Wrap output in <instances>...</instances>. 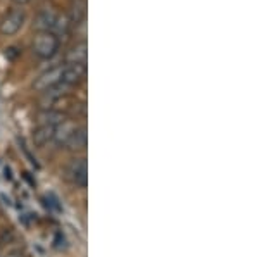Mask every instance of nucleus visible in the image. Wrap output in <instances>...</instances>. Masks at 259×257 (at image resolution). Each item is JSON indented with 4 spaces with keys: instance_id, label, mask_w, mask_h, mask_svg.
<instances>
[{
    "instance_id": "39448f33",
    "label": "nucleus",
    "mask_w": 259,
    "mask_h": 257,
    "mask_svg": "<svg viewBox=\"0 0 259 257\" xmlns=\"http://www.w3.org/2000/svg\"><path fill=\"white\" fill-rule=\"evenodd\" d=\"M69 88L71 86L64 85V83H59V85H56V86H52V88L41 92V97H40L41 109H54V107H56L62 98H66Z\"/></svg>"
},
{
    "instance_id": "4468645a",
    "label": "nucleus",
    "mask_w": 259,
    "mask_h": 257,
    "mask_svg": "<svg viewBox=\"0 0 259 257\" xmlns=\"http://www.w3.org/2000/svg\"><path fill=\"white\" fill-rule=\"evenodd\" d=\"M85 9H87V4L85 0H73V6H71V21L73 23H81L83 18H85Z\"/></svg>"
},
{
    "instance_id": "20e7f679",
    "label": "nucleus",
    "mask_w": 259,
    "mask_h": 257,
    "mask_svg": "<svg viewBox=\"0 0 259 257\" xmlns=\"http://www.w3.org/2000/svg\"><path fill=\"white\" fill-rule=\"evenodd\" d=\"M24 19H26V16H24L23 9L11 11L9 14H7L6 18L2 19V23H0V33H2L4 36L16 35V33H18L21 28H23Z\"/></svg>"
},
{
    "instance_id": "0eeeda50",
    "label": "nucleus",
    "mask_w": 259,
    "mask_h": 257,
    "mask_svg": "<svg viewBox=\"0 0 259 257\" xmlns=\"http://www.w3.org/2000/svg\"><path fill=\"white\" fill-rule=\"evenodd\" d=\"M87 76V62L85 64H64L62 83L68 86H74L81 83Z\"/></svg>"
},
{
    "instance_id": "423d86ee",
    "label": "nucleus",
    "mask_w": 259,
    "mask_h": 257,
    "mask_svg": "<svg viewBox=\"0 0 259 257\" xmlns=\"http://www.w3.org/2000/svg\"><path fill=\"white\" fill-rule=\"evenodd\" d=\"M78 128H80V124L74 121V119H64V121L54 128L52 142L56 143L57 147H66V143L69 142V138L74 135V131H76Z\"/></svg>"
},
{
    "instance_id": "2eb2a0df",
    "label": "nucleus",
    "mask_w": 259,
    "mask_h": 257,
    "mask_svg": "<svg viewBox=\"0 0 259 257\" xmlns=\"http://www.w3.org/2000/svg\"><path fill=\"white\" fill-rule=\"evenodd\" d=\"M2 257H23V250L19 247H11L9 250H6V254Z\"/></svg>"
},
{
    "instance_id": "f8f14e48",
    "label": "nucleus",
    "mask_w": 259,
    "mask_h": 257,
    "mask_svg": "<svg viewBox=\"0 0 259 257\" xmlns=\"http://www.w3.org/2000/svg\"><path fill=\"white\" fill-rule=\"evenodd\" d=\"M54 128L56 126H38L33 133V142L36 147H45L54 138Z\"/></svg>"
},
{
    "instance_id": "9d476101",
    "label": "nucleus",
    "mask_w": 259,
    "mask_h": 257,
    "mask_svg": "<svg viewBox=\"0 0 259 257\" xmlns=\"http://www.w3.org/2000/svg\"><path fill=\"white\" fill-rule=\"evenodd\" d=\"M87 140H89V135H87V128L85 126H80L74 135L69 138V142L66 143V148L71 152H80V150H85L87 147Z\"/></svg>"
},
{
    "instance_id": "1a4fd4ad",
    "label": "nucleus",
    "mask_w": 259,
    "mask_h": 257,
    "mask_svg": "<svg viewBox=\"0 0 259 257\" xmlns=\"http://www.w3.org/2000/svg\"><path fill=\"white\" fill-rule=\"evenodd\" d=\"M66 119V114L62 111L56 109H44L41 113L36 116V123L38 126H57Z\"/></svg>"
},
{
    "instance_id": "6e6552de",
    "label": "nucleus",
    "mask_w": 259,
    "mask_h": 257,
    "mask_svg": "<svg viewBox=\"0 0 259 257\" xmlns=\"http://www.w3.org/2000/svg\"><path fill=\"white\" fill-rule=\"evenodd\" d=\"M57 16H59V12L54 9V7H44V9L36 14L33 26L36 28V31H52L54 24H56V21H57Z\"/></svg>"
},
{
    "instance_id": "f3484780",
    "label": "nucleus",
    "mask_w": 259,
    "mask_h": 257,
    "mask_svg": "<svg viewBox=\"0 0 259 257\" xmlns=\"http://www.w3.org/2000/svg\"><path fill=\"white\" fill-rule=\"evenodd\" d=\"M14 4H18V6H24V4H28L30 0H12Z\"/></svg>"
},
{
    "instance_id": "7ed1b4c3",
    "label": "nucleus",
    "mask_w": 259,
    "mask_h": 257,
    "mask_svg": "<svg viewBox=\"0 0 259 257\" xmlns=\"http://www.w3.org/2000/svg\"><path fill=\"white\" fill-rule=\"evenodd\" d=\"M62 73H64V64L62 66H56V68L49 69V71H45L44 74H40L38 78H36L35 85H33V88H35V92H45V90L52 88V86L59 85L62 83Z\"/></svg>"
},
{
    "instance_id": "f03ea898",
    "label": "nucleus",
    "mask_w": 259,
    "mask_h": 257,
    "mask_svg": "<svg viewBox=\"0 0 259 257\" xmlns=\"http://www.w3.org/2000/svg\"><path fill=\"white\" fill-rule=\"evenodd\" d=\"M66 178L69 183L76 188H85L89 183V171H87V159L85 157H74L66 168Z\"/></svg>"
},
{
    "instance_id": "9b49d317",
    "label": "nucleus",
    "mask_w": 259,
    "mask_h": 257,
    "mask_svg": "<svg viewBox=\"0 0 259 257\" xmlns=\"http://www.w3.org/2000/svg\"><path fill=\"white\" fill-rule=\"evenodd\" d=\"M66 61L68 64H85L87 62V43H76L71 50L66 54Z\"/></svg>"
},
{
    "instance_id": "f257e3e1",
    "label": "nucleus",
    "mask_w": 259,
    "mask_h": 257,
    "mask_svg": "<svg viewBox=\"0 0 259 257\" xmlns=\"http://www.w3.org/2000/svg\"><path fill=\"white\" fill-rule=\"evenodd\" d=\"M59 50V36L52 31H38L33 40V52L40 59H50Z\"/></svg>"
},
{
    "instance_id": "ddd939ff",
    "label": "nucleus",
    "mask_w": 259,
    "mask_h": 257,
    "mask_svg": "<svg viewBox=\"0 0 259 257\" xmlns=\"http://www.w3.org/2000/svg\"><path fill=\"white\" fill-rule=\"evenodd\" d=\"M71 24H73V21H71L69 16L68 14H61V12H59L56 24H54V28H52V33L56 36L57 35H68L69 30H71Z\"/></svg>"
},
{
    "instance_id": "dca6fc26",
    "label": "nucleus",
    "mask_w": 259,
    "mask_h": 257,
    "mask_svg": "<svg viewBox=\"0 0 259 257\" xmlns=\"http://www.w3.org/2000/svg\"><path fill=\"white\" fill-rule=\"evenodd\" d=\"M54 242H56L57 248H64L66 247V238H64V235H62L61 231H57V233H56V238H54Z\"/></svg>"
}]
</instances>
